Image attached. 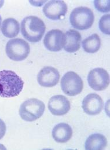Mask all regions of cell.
<instances>
[{"mask_svg": "<svg viewBox=\"0 0 110 150\" xmlns=\"http://www.w3.org/2000/svg\"><path fill=\"white\" fill-rule=\"evenodd\" d=\"M24 82L14 71H0V96L5 98L18 96L22 91Z\"/></svg>", "mask_w": 110, "mask_h": 150, "instance_id": "6da1fadb", "label": "cell"}, {"mask_svg": "<svg viewBox=\"0 0 110 150\" xmlns=\"http://www.w3.org/2000/svg\"><path fill=\"white\" fill-rule=\"evenodd\" d=\"M46 26L39 18L34 16L26 17L21 23V33L23 37L32 43L40 41L45 34Z\"/></svg>", "mask_w": 110, "mask_h": 150, "instance_id": "7a4b0ae2", "label": "cell"}, {"mask_svg": "<svg viewBox=\"0 0 110 150\" xmlns=\"http://www.w3.org/2000/svg\"><path fill=\"white\" fill-rule=\"evenodd\" d=\"M45 109L43 101L37 99H29L23 102L19 108V115L22 120L32 122L42 117Z\"/></svg>", "mask_w": 110, "mask_h": 150, "instance_id": "3957f363", "label": "cell"}, {"mask_svg": "<svg viewBox=\"0 0 110 150\" xmlns=\"http://www.w3.org/2000/svg\"><path fill=\"white\" fill-rule=\"evenodd\" d=\"M94 20L93 11L86 6L75 8L70 14V21L71 25L75 29L85 30L90 28Z\"/></svg>", "mask_w": 110, "mask_h": 150, "instance_id": "277c9868", "label": "cell"}, {"mask_svg": "<svg viewBox=\"0 0 110 150\" xmlns=\"http://www.w3.org/2000/svg\"><path fill=\"white\" fill-rule=\"evenodd\" d=\"M5 50L9 59L15 62H20L28 57L30 52V47L24 40L14 38L7 42Z\"/></svg>", "mask_w": 110, "mask_h": 150, "instance_id": "5b68a950", "label": "cell"}, {"mask_svg": "<svg viewBox=\"0 0 110 150\" xmlns=\"http://www.w3.org/2000/svg\"><path fill=\"white\" fill-rule=\"evenodd\" d=\"M61 87L63 92L70 96L79 95L83 88L81 78L73 71L66 73L61 78Z\"/></svg>", "mask_w": 110, "mask_h": 150, "instance_id": "8992f818", "label": "cell"}, {"mask_svg": "<svg viewBox=\"0 0 110 150\" xmlns=\"http://www.w3.org/2000/svg\"><path fill=\"white\" fill-rule=\"evenodd\" d=\"M90 87L94 91H104L110 83V76L108 72L102 68H96L91 70L87 76Z\"/></svg>", "mask_w": 110, "mask_h": 150, "instance_id": "52a82bcc", "label": "cell"}, {"mask_svg": "<svg viewBox=\"0 0 110 150\" xmlns=\"http://www.w3.org/2000/svg\"><path fill=\"white\" fill-rule=\"evenodd\" d=\"M67 12V5L64 1H49L43 8V12L46 17L53 21L60 19L66 15Z\"/></svg>", "mask_w": 110, "mask_h": 150, "instance_id": "ba28073f", "label": "cell"}, {"mask_svg": "<svg viewBox=\"0 0 110 150\" xmlns=\"http://www.w3.org/2000/svg\"><path fill=\"white\" fill-rule=\"evenodd\" d=\"M44 44L48 50L51 52L61 50L64 44V33L58 29L49 31L45 36Z\"/></svg>", "mask_w": 110, "mask_h": 150, "instance_id": "9c48e42d", "label": "cell"}, {"mask_svg": "<svg viewBox=\"0 0 110 150\" xmlns=\"http://www.w3.org/2000/svg\"><path fill=\"white\" fill-rule=\"evenodd\" d=\"M82 107L86 114L89 115H96L103 110L104 102L99 95L90 93L83 99Z\"/></svg>", "mask_w": 110, "mask_h": 150, "instance_id": "30bf717a", "label": "cell"}, {"mask_svg": "<svg viewBox=\"0 0 110 150\" xmlns=\"http://www.w3.org/2000/svg\"><path fill=\"white\" fill-rule=\"evenodd\" d=\"M60 79V74L57 69L51 66L42 69L37 75L38 83L47 88H51L57 84Z\"/></svg>", "mask_w": 110, "mask_h": 150, "instance_id": "8fae6325", "label": "cell"}, {"mask_svg": "<svg viewBox=\"0 0 110 150\" xmlns=\"http://www.w3.org/2000/svg\"><path fill=\"white\" fill-rule=\"evenodd\" d=\"M50 112L56 116L66 114L71 108V104L68 99L63 95H56L52 97L48 102Z\"/></svg>", "mask_w": 110, "mask_h": 150, "instance_id": "7c38bea8", "label": "cell"}, {"mask_svg": "<svg viewBox=\"0 0 110 150\" xmlns=\"http://www.w3.org/2000/svg\"><path fill=\"white\" fill-rule=\"evenodd\" d=\"M82 37L80 33L75 30H69L64 34V50L69 53H74L81 47Z\"/></svg>", "mask_w": 110, "mask_h": 150, "instance_id": "4fadbf2b", "label": "cell"}, {"mask_svg": "<svg viewBox=\"0 0 110 150\" xmlns=\"http://www.w3.org/2000/svg\"><path fill=\"white\" fill-rule=\"evenodd\" d=\"M72 136V128L67 124H59L56 125L52 130L53 138L57 143H66L70 140Z\"/></svg>", "mask_w": 110, "mask_h": 150, "instance_id": "5bb4252c", "label": "cell"}, {"mask_svg": "<svg viewBox=\"0 0 110 150\" xmlns=\"http://www.w3.org/2000/svg\"><path fill=\"white\" fill-rule=\"evenodd\" d=\"M107 146L106 137L99 133L89 136L85 142V149L87 150H104Z\"/></svg>", "mask_w": 110, "mask_h": 150, "instance_id": "9a60e30c", "label": "cell"}, {"mask_svg": "<svg viewBox=\"0 0 110 150\" xmlns=\"http://www.w3.org/2000/svg\"><path fill=\"white\" fill-rule=\"evenodd\" d=\"M1 31L5 37L13 38L19 33L20 25L16 19L8 18L3 21Z\"/></svg>", "mask_w": 110, "mask_h": 150, "instance_id": "2e32d148", "label": "cell"}, {"mask_svg": "<svg viewBox=\"0 0 110 150\" xmlns=\"http://www.w3.org/2000/svg\"><path fill=\"white\" fill-rule=\"evenodd\" d=\"M83 50L87 53H94L99 50L101 46V40L97 34H93L85 38L82 42Z\"/></svg>", "mask_w": 110, "mask_h": 150, "instance_id": "e0dca14e", "label": "cell"}, {"mask_svg": "<svg viewBox=\"0 0 110 150\" xmlns=\"http://www.w3.org/2000/svg\"><path fill=\"white\" fill-rule=\"evenodd\" d=\"M110 15L106 14L103 15L99 21V28L100 31L107 35L110 34Z\"/></svg>", "mask_w": 110, "mask_h": 150, "instance_id": "ac0fdd59", "label": "cell"}, {"mask_svg": "<svg viewBox=\"0 0 110 150\" xmlns=\"http://www.w3.org/2000/svg\"><path fill=\"white\" fill-rule=\"evenodd\" d=\"M95 8L100 12L106 13L110 12V1H94Z\"/></svg>", "mask_w": 110, "mask_h": 150, "instance_id": "d6986e66", "label": "cell"}, {"mask_svg": "<svg viewBox=\"0 0 110 150\" xmlns=\"http://www.w3.org/2000/svg\"><path fill=\"white\" fill-rule=\"evenodd\" d=\"M6 125L5 122L0 119V140L2 139L5 136L6 132Z\"/></svg>", "mask_w": 110, "mask_h": 150, "instance_id": "ffe728a7", "label": "cell"}, {"mask_svg": "<svg viewBox=\"0 0 110 150\" xmlns=\"http://www.w3.org/2000/svg\"><path fill=\"white\" fill-rule=\"evenodd\" d=\"M4 1H0V8L2 6V5H4Z\"/></svg>", "mask_w": 110, "mask_h": 150, "instance_id": "44dd1931", "label": "cell"}, {"mask_svg": "<svg viewBox=\"0 0 110 150\" xmlns=\"http://www.w3.org/2000/svg\"><path fill=\"white\" fill-rule=\"evenodd\" d=\"M1 22H2V18L0 15V28H1Z\"/></svg>", "mask_w": 110, "mask_h": 150, "instance_id": "7402d4cb", "label": "cell"}]
</instances>
